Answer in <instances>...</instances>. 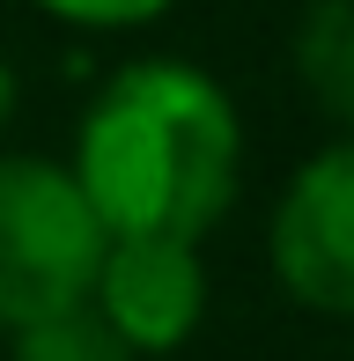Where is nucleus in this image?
Wrapping results in <instances>:
<instances>
[{"mask_svg": "<svg viewBox=\"0 0 354 361\" xmlns=\"http://www.w3.org/2000/svg\"><path fill=\"white\" fill-rule=\"evenodd\" d=\"M111 243H200L244 177V118L214 74L133 59L96 89L67 162Z\"/></svg>", "mask_w": 354, "mask_h": 361, "instance_id": "1", "label": "nucleus"}, {"mask_svg": "<svg viewBox=\"0 0 354 361\" xmlns=\"http://www.w3.org/2000/svg\"><path fill=\"white\" fill-rule=\"evenodd\" d=\"M104 228L74 192L67 162L52 155H0V332L82 310L104 266Z\"/></svg>", "mask_w": 354, "mask_h": 361, "instance_id": "2", "label": "nucleus"}, {"mask_svg": "<svg viewBox=\"0 0 354 361\" xmlns=\"http://www.w3.org/2000/svg\"><path fill=\"white\" fill-rule=\"evenodd\" d=\"M266 251L295 302L325 317H354V140L317 147L281 185Z\"/></svg>", "mask_w": 354, "mask_h": 361, "instance_id": "3", "label": "nucleus"}, {"mask_svg": "<svg viewBox=\"0 0 354 361\" xmlns=\"http://www.w3.org/2000/svg\"><path fill=\"white\" fill-rule=\"evenodd\" d=\"M89 310L140 354H170L207 317V266L200 243H104Z\"/></svg>", "mask_w": 354, "mask_h": 361, "instance_id": "4", "label": "nucleus"}, {"mask_svg": "<svg viewBox=\"0 0 354 361\" xmlns=\"http://www.w3.org/2000/svg\"><path fill=\"white\" fill-rule=\"evenodd\" d=\"M288 52L303 96L340 126V140H354V0H303Z\"/></svg>", "mask_w": 354, "mask_h": 361, "instance_id": "5", "label": "nucleus"}, {"mask_svg": "<svg viewBox=\"0 0 354 361\" xmlns=\"http://www.w3.org/2000/svg\"><path fill=\"white\" fill-rule=\"evenodd\" d=\"M8 361H133V347H126V339L82 302V310H59V317L15 332Z\"/></svg>", "mask_w": 354, "mask_h": 361, "instance_id": "6", "label": "nucleus"}, {"mask_svg": "<svg viewBox=\"0 0 354 361\" xmlns=\"http://www.w3.org/2000/svg\"><path fill=\"white\" fill-rule=\"evenodd\" d=\"M44 15L59 23H82V30H133V23H155L170 0H37Z\"/></svg>", "mask_w": 354, "mask_h": 361, "instance_id": "7", "label": "nucleus"}, {"mask_svg": "<svg viewBox=\"0 0 354 361\" xmlns=\"http://www.w3.org/2000/svg\"><path fill=\"white\" fill-rule=\"evenodd\" d=\"M8 111H15V67L0 59V126H8Z\"/></svg>", "mask_w": 354, "mask_h": 361, "instance_id": "8", "label": "nucleus"}]
</instances>
